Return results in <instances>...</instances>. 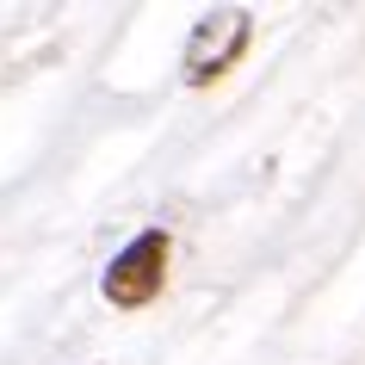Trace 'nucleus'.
<instances>
[{"label": "nucleus", "instance_id": "f257e3e1", "mask_svg": "<svg viewBox=\"0 0 365 365\" xmlns=\"http://www.w3.org/2000/svg\"><path fill=\"white\" fill-rule=\"evenodd\" d=\"M168 230H143L130 235L124 248L112 254V267H106V279H99V291H106V304L112 309H143L161 297V279H168Z\"/></svg>", "mask_w": 365, "mask_h": 365}, {"label": "nucleus", "instance_id": "f03ea898", "mask_svg": "<svg viewBox=\"0 0 365 365\" xmlns=\"http://www.w3.org/2000/svg\"><path fill=\"white\" fill-rule=\"evenodd\" d=\"M248 38H254V19L242 13V6H217V13H205V19L192 25V38H186V56H180L186 87H211V81H223L235 62H242Z\"/></svg>", "mask_w": 365, "mask_h": 365}]
</instances>
